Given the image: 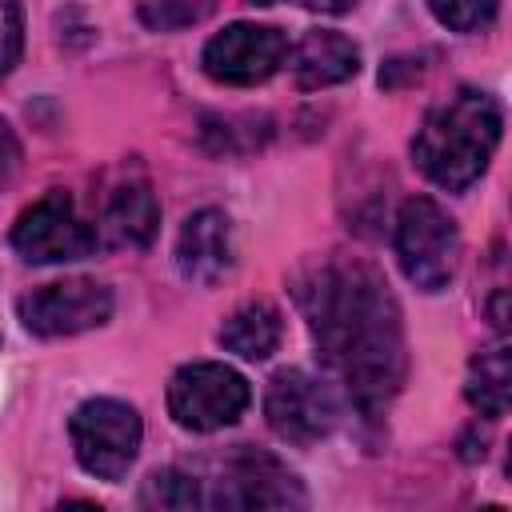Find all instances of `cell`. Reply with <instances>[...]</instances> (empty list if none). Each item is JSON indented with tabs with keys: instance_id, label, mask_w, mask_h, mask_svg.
Returning a JSON list of instances; mask_svg holds the SVG:
<instances>
[{
	"instance_id": "obj_1",
	"label": "cell",
	"mask_w": 512,
	"mask_h": 512,
	"mask_svg": "<svg viewBox=\"0 0 512 512\" xmlns=\"http://www.w3.org/2000/svg\"><path fill=\"white\" fill-rule=\"evenodd\" d=\"M300 304L324 364L348 396L364 412L388 404L404 380V328L376 268L344 256L324 260L300 284Z\"/></svg>"
},
{
	"instance_id": "obj_2",
	"label": "cell",
	"mask_w": 512,
	"mask_h": 512,
	"mask_svg": "<svg viewBox=\"0 0 512 512\" xmlns=\"http://www.w3.org/2000/svg\"><path fill=\"white\" fill-rule=\"evenodd\" d=\"M496 144H500V104L488 92L460 88L424 116L412 140V156L432 184L460 192L488 168Z\"/></svg>"
},
{
	"instance_id": "obj_3",
	"label": "cell",
	"mask_w": 512,
	"mask_h": 512,
	"mask_svg": "<svg viewBox=\"0 0 512 512\" xmlns=\"http://www.w3.org/2000/svg\"><path fill=\"white\" fill-rule=\"evenodd\" d=\"M396 256H400L404 276L416 288H424V292L448 288V280L456 276V264H460V232H456L452 216L428 196L404 200V208L396 216Z\"/></svg>"
},
{
	"instance_id": "obj_4",
	"label": "cell",
	"mask_w": 512,
	"mask_h": 512,
	"mask_svg": "<svg viewBox=\"0 0 512 512\" xmlns=\"http://www.w3.org/2000/svg\"><path fill=\"white\" fill-rule=\"evenodd\" d=\"M252 392L248 380L216 360L184 364L168 384V412L188 432H216L244 416Z\"/></svg>"
},
{
	"instance_id": "obj_5",
	"label": "cell",
	"mask_w": 512,
	"mask_h": 512,
	"mask_svg": "<svg viewBox=\"0 0 512 512\" xmlns=\"http://www.w3.org/2000/svg\"><path fill=\"white\" fill-rule=\"evenodd\" d=\"M68 432H72V448H76V460L84 472H92L96 480H120L136 452H140V416L132 404L124 400H84L72 420H68Z\"/></svg>"
},
{
	"instance_id": "obj_6",
	"label": "cell",
	"mask_w": 512,
	"mask_h": 512,
	"mask_svg": "<svg viewBox=\"0 0 512 512\" xmlns=\"http://www.w3.org/2000/svg\"><path fill=\"white\" fill-rule=\"evenodd\" d=\"M20 320L36 336H76L88 328H100L112 316V292L100 280H56L44 288H32L20 296Z\"/></svg>"
},
{
	"instance_id": "obj_7",
	"label": "cell",
	"mask_w": 512,
	"mask_h": 512,
	"mask_svg": "<svg viewBox=\"0 0 512 512\" xmlns=\"http://www.w3.org/2000/svg\"><path fill=\"white\" fill-rule=\"evenodd\" d=\"M12 248L28 264H64V260H84L96 248V232L76 216L72 200L64 192H48L12 228Z\"/></svg>"
},
{
	"instance_id": "obj_8",
	"label": "cell",
	"mask_w": 512,
	"mask_h": 512,
	"mask_svg": "<svg viewBox=\"0 0 512 512\" xmlns=\"http://www.w3.org/2000/svg\"><path fill=\"white\" fill-rule=\"evenodd\" d=\"M284 56H288V40L280 28L240 20L204 44V72L216 84L252 88V84H264L284 64Z\"/></svg>"
},
{
	"instance_id": "obj_9",
	"label": "cell",
	"mask_w": 512,
	"mask_h": 512,
	"mask_svg": "<svg viewBox=\"0 0 512 512\" xmlns=\"http://www.w3.org/2000/svg\"><path fill=\"white\" fill-rule=\"evenodd\" d=\"M264 416L268 428L288 444H316L336 424V396L328 384L312 380L300 368H284L268 380L264 392Z\"/></svg>"
},
{
	"instance_id": "obj_10",
	"label": "cell",
	"mask_w": 512,
	"mask_h": 512,
	"mask_svg": "<svg viewBox=\"0 0 512 512\" xmlns=\"http://www.w3.org/2000/svg\"><path fill=\"white\" fill-rule=\"evenodd\" d=\"M224 484L220 496L212 504H232V508H288V504H304V492L296 484V476L276 460L264 456L256 448H244L228 460L224 468Z\"/></svg>"
},
{
	"instance_id": "obj_11",
	"label": "cell",
	"mask_w": 512,
	"mask_h": 512,
	"mask_svg": "<svg viewBox=\"0 0 512 512\" xmlns=\"http://www.w3.org/2000/svg\"><path fill=\"white\" fill-rule=\"evenodd\" d=\"M176 264L180 276L192 284H216L232 268V228L220 208H200L184 220L176 240Z\"/></svg>"
},
{
	"instance_id": "obj_12",
	"label": "cell",
	"mask_w": 512,
	"mask_h": 512,
	"mask_svg": "<svg viewBox=\"0 0 512 512\" xmlns=\"http://www.w3.org/2000/svg\"><path fill=\"white\" fill-rule=\"evenodd\" d=\"M360 68V48L340 36V32H328V28H312L304 32V40L296 44L292 52V76L300 88H332V84H344L352 80Z\"/></svg>"
},
{
	"instance_id": "obj_13",
	"label": "cell",
	"mask_w": 512,
	"mask_h": 512,
	"mask_svg": "<svg viewBox=\"0 0 512 512\" xmlns=\"http://www.w3.org/2000/svg\"><path fill=\"white\" fill-rule=\"evenodd\" d=\"M156 224H160V204H156L152 188L144 180H128V184H120L108 196V208H104V224L100 228H104V240L108 244L144 248V244H152Z\"/></svg>"
},
{
	"instance_id": "obj_14",
	"label": "cell",
	"mask_w": 512,
	"mask_h": 512,
	"mask_svg": "<svg viewBox=\"0 0 512 512\" xmlns=\"http://www.w3.org/2000/svg\"><path fill=\"white\" fill-rule=\"evenodd\" d=\"M220 344L244 360H264L276 352L280 344V312L268 300H248L240 304L224 328H220Z\"/></svg>"
},
{
	"instance_id": "obj_15",
	"label": "cell",
	"mask_w": 512,
	"mask_h": 512,
	"mask_svg": "<svg viewBox=\"0 0 512 512\" xmlns=\"http://www.w3.org/2000/svg\"><path fill=\"white\" fill-rule=\"evenodd\" d=\"M464 396H468V404L480 416H500L508 408V396H512V360H508V348L504 344H492V348H484V352L472 356Z\"/></svg>"
},
{
	"instance_id": "obj_16",
	"label": "cell",
	"mask_w": 512,
	"mask_h": 512,
	"mask_svg": "<svg viewBox=\"0 0 512 512\" xmlns=\"http://www.w3.org/2000/svg\"><path fill=\"white\" fill-rule=\"evenodd\" d=\"M144 504H152V508H196V504H208V496L200 492L196 476L176 472V468H164V472H152L148 476Z\"/></svg>"
},
{
	"instance_id": "obj_17",
	"label": "cell",
	"mask_w": 512,
	"mask_h": 512,
	"mask_svg": "<svg viewBox=\"0 0 512 512\" xmlns=\"http://www.w3.org/2000/svg\"><path fill=\"white\" fill-rule=\"evenodd\" d=\"M216 0H140V20L156 32H176L192 28L204 16H212Z\"/></svg>"
},
{
	"instance_id": "obj_18",
	"label": "cell",
	"mask_w": 512,
	"mask_h": 512,
	"mask_svg": "<svg viewBox=\"0 0 512 512\" xmlns=\"http://www.w3.org/2000/svg\"><path fill=\"white\" fill-rule=\"evenodd\" d=\"M428 8L452 32H476V28L492 24L500 0H428Z\"/></svg>"
},
{
	"instance_id": "obj_19",
	"label": "cell",
	"mask_w": 512,
	"mask_h": 512,
	"mask_svg": "<svg viewBox=\"0 0 512 512\" xmlns=\"http://www.w3.org/2000/svg\"><path fill=\"white\" fill-rule=\"evenodd\" d=\"M24 48V24H20V0H0V80L16 68Z\"/></svg>"
},
{
	"instance_id": "obj_20",
	"label": "cell",
	"mask_w": 512,
	"mask_h": 512,
	"mask_svg": "<svg viewBox=\"0 0 512 512\" xmlns=\"http://www.w3.org/2000/svg\"><path fill=\"white\" fill-rule=\"evenodd\" d=\"M16 168H20V144H16L12 128L0 120V188H8V184H12Z\"/></svg>"
},
{
	"instance_id": "obj_21",
	"label": "cell",
	"mask_w": 512,
	"mask_h": 512,
	"mask_svg": "<svg viewBox=\"0 0 512 512\" xmlns=\"http://www.w3.org/2000/svg\"><path fill=\"white\" fill-rule=\"evenodd\" d=\"M304 8H316V12H348L356 0H300Z\"/></svg>"
},
{
	"instance_id": "obj_22",
	"label": "cell",
	"mask_w": 512,
	"mask_h": 512,
	"mask_svg": "<svg viewBox=\"0 0 512 512\" xmlns=\"http://www.w3.org/2000/svg\"><path fill=\"white\" fill-rule=\"evenodd\" d=\"M248 4H260L264 8V4H276V0H248Z\"/></svg>"
}]
</instances>
